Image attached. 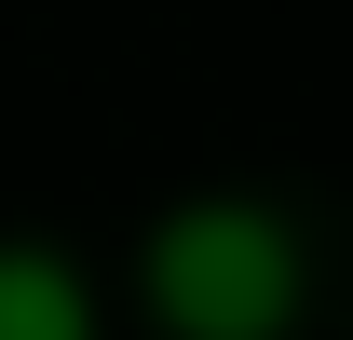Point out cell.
<instances>
[{"label":"cell","mask_w":353,"mask_h":340,"mask_svg":"<svg viewBox=\"0 0 353 340\" xmlns=\"http://www.w3.org/2000/svg\"><path fill=\"white\" fill-rule=\"evenodd\" d=\"M0 340H95V286L68 245H0Z\"/></svg>","instance_id":"7a4b0ae2"},{"label":"cell","mask_w":353,"mask_h":340,"mask_svg":"<svg viewBox=\"0 0 353 340\" xmlns=\"http://www.w3.org/2000/svg\"><path fill=\"white\" fill-rule=\"evenodd\" d=\"M136 286H150L163 340H285V313H299V232L272 205L218 191V205H176L150 232Z\"/></svg>","instance_id":"6da1fadb"}]
</instances>
